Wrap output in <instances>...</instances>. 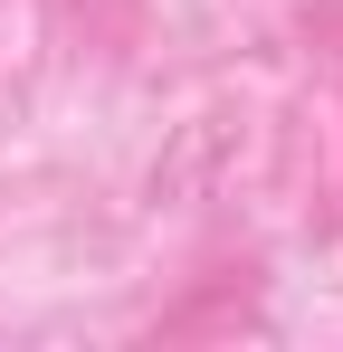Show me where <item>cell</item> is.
Returning <instances> with one entry per match:
<instances>
[]
</instances>
